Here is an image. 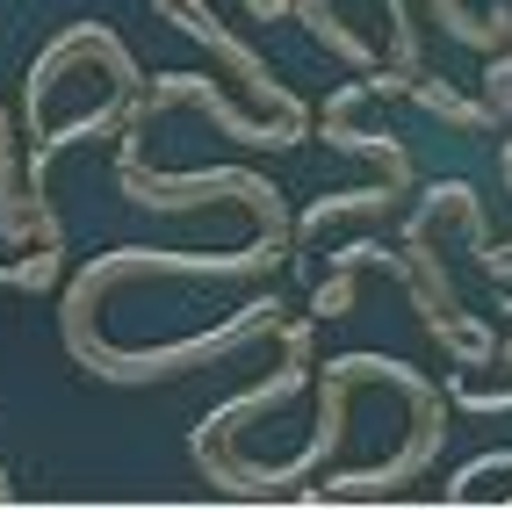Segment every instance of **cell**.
Segmentation results:
<instances>
[{
	"label": "cell",
	"instance_id": "obj_1",
	"mask_svg": "<svg viewBox=\"0 0 512 512\" xmlns=\"http://www.w3.org/2000/svg\"><path fill=\"white\" fill-rule=\"evenodd\" d=\"M275 311H282V303L260 296V303H246L238 318H224V325H210V332H188V339H174V347H152V354H123V347H109V339H94V311H58V325H65L73 361L94 375V383H174V375L217 361V354H231V347H246L253 332L275 325Z\"/></svg>",
	"mask_w": 512,
	"mask_h": 512
},
{
	"label": "cell",
	"instance_id": "obj_2",
	"mask_svg": "<svg viewBox=\"0 0 512 512\" xmlns=\"http://www.w3.org/2000/svg\"><path fill=\"white\" fill-rule=\"evenodd\" d=\"M138 130H145V116L130 109V123H123V152H116V188L138 202V210H195V202L231 195V202H246V210L260 217V231H289V217H282V188H267L260 174H238V166H210V174H145Z\"/></svg>",
	"mask_w": 512,
	"mask_h": 512
},
{
	"label": "cell",
	"instance_id": "obj_3",
	"mask_svg": "<svg viewBox=\"0 0 512 512\" xmlns=\"http://www.w3.org/2000/svg\"><path fill=\"white\" fill-rule=\"evenodd\" d=\"M282 339H289V361L267 375V383H246L231 404H217L210 419H202L195 433H188V455H195V469L210 476L217 491H231L238 498V462H231V433L246 426V419H260V412H275V404H289L296 390H303V368H311V325H282Z\"/></svg>",
	"mask_w": 512,
	"mask_h": 512
},
{
	"label": "cell",
	"instance_id": "obj_4",
	"mask_svg": "<svg viewBox=\"0 0 512 512\" xmlns=\"http://www.w3.org/2000/svg\"><path fill=\"white\" fill-rule=\"evenodd\" d=\"M166 109H195V116H210L224 138H238V145H296V138H303V123H311V116L253 123V116H238L231 101L217 94V80H202V73H159L152 94H138V116H166Z\"/></svg>",
	"mask_w": 512,
	"mask_h": 512
},
{
	"label": "cell",
	"instance_id": "obj_5",
	"mask_svg": "<svg viewBox=\"0 0 512 512\" xmlns=\"http://www.w3.org/2000/svg\"><path fill=\"white\" fill-rule=\"evenodd\" d=\"M152 15H166V22L181 29V37L210 44V51H217V58L231 65V73L246 80V87H253V94L267 101V109H275V116H303V101H296V94H289V87H282L275 73H267V58H260L253 44H238L231 29H224V22L210 15V0H152Z\"/></svg>",
	"mask_w": 512,
	"mask_h": 512
},
{
	"label": "cell",
	"instance_id": "obj_6",
	"mask_svg": "<svg viewBox=\"0 0 512 512\" xmlns=\"http://www.w3.org/2000/svg\"><path fill=\"white\" fill-rule=\"evenodd\" d=\"M37 231V202H29V174H15V130H8V109H0V238H29Z\"/></svg>",
	"mask_w": 512,
	"mask_h": 512
},
{
	"label": "cell",
	"instance_id": "obj_7",
	"mask_svg": "<svg viewBox=\"0 0 512 512\" xmlns=\"http://www.w3.org/2000/svg\"><path fill=\"white\" fill-rule=\"evenodd\" d=\"M368 210H390V188H347V195H325V202H311V210L296 217V231L311 238V231H325V224H339V217H368Z\"/></svg>",
	"mask_w": 512,
	"mask_h": 512
},
{
	"label": "cell",
	"instance_id": "obj_8",
	"mask_svg": "<svg viewBox=\"0 0 512 512\" xmlns=\"http://www.w3.org/2000/svg\"><path fill=\"white\" fill-rule=\"evenodd\" d=\"M347 303H354V267H332V282L318 289L311 318H347Z\"/></svg>",
	"mask_w": 512,
	"mask_h": 512
},
{
	"label": "cell",
	"instance_id": "obj_9",
	"mask_svg": "<svg viewBox=\"0 0 512 512\" xmlns=\"http://www.w3.org/2000/svg\"><path fill=\"white\" fill-rule=\"evenodd\" d=\"M433 8H440V22H448L455 37H469V44H484V37H491V29H484V22H469V15L455 8V0H433Z\"/></svg>",
	"mask_w": 512,
	"mask_h": 512
},
{
	"label": "cell",
	"instance_id": "obj_10",
	"mask_svg": "<svg viewBox=\"0 0 512 512\" xmlns=\"http://www.w3.org/2000/svg\"><path fill=\"white\" fill-rule=\"evenodd\" d=\"M246 15H253V22H275V15H282V0H246Z\"/></svg>",
	"mask_w": 512,
	"mask_h": 512
},
{
	"label": "cell",
	"instance_id": "obj_11",
	"mask_svg": "<svg viewBox=\"0 0 512 512\" xmlns=\"http://www.w3.org/2000/svg\"><path fill=\"white\" fill-rule=\"evenodd\" d=\"M0 505H15V484H8V469H0Z\"/></svg>",
	"mask_w": 512,
	"mask_h": 512
}]
</instances>
